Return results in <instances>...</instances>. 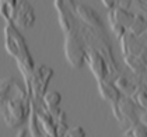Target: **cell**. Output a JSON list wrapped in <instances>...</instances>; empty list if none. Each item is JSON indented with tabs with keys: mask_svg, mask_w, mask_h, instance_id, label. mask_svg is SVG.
Masks as SVG:
<instances>
[{
	"mask_svg": "<svg viewBox=\"0 0 147 137\" xmlns=\"http://www.w3.org/2000/svg\"><path fill=\"white\" fill-rule=\"evenodd\" d=\"M6 48L10 55L18 59L20 66L24 64L25 67L28 66V68L32 67V60L30 57L28 48L24 42V38L18 34L17 30H14L11 24H9L6 27Z\"/></svg>",
	"mask_w": 147,
	"mask_h": 137,
	"instance_id": "1",
	"label": "cell"
},
{
	"mask_svg": "<svg viewBox=\"0 0 147 137\" xmlns=\"http://www.w3.org/2000/svg\"><path fill=\"white\" fill-rule=\"evenodd\" d=\"M13 21H14V24H17L20 27H31L34 24L35 21L34 9L30 6V3L27 0H21L17 4Z\"/></svg>",
	"mask_w": 147,
	"mask_h": 137,
	"instance_id": "2",
	"label": "cell"
},
{
	"mask_svg": "<svg viewBox=\"0 0 147 137\" xmlns=\"http://www.w3.org/2000/svg\"><path fill=\"white\" fill-rule=\"evenodd\" d=\"M16 7H17V0H0V14L7 21H13Z\"/></svg>",
	"mask_w": 147,
	"mask_h": 137,
	"instance_id": "3",
	"label": "cell"
},
{
	"mask_svg": "<svg viewBox=\"0 0 147 137\" xmlns=\"http://www.w3.org/2000/svg\"><path fill=\"white\" fill-rule=\"evenodd\" d=\"M60 101H62V97L56 91H51L45 95V103L48 106H51V108H56Z\"/></svg>",
	"mask_w": 147,
	"mask_h": 137,
	"instance_id": "4",
	"label": "cell"
},
{
	"mask_svg": "<svg viewBox=\"0 0 147 137\" xmlns=\"http://www.w3.org/2000/svg\"><path fill=\"white\" fill-rule=\"evenodd\" d=\"M139 102H140V105H142L143 108H146L147 109V95L142 94V95L139 97Z\"/></svg>",
	"mask_w": 147,
	"mask_h": 137,
	"instance_id": "5",
	"label": "cell"
}]
</instances>
